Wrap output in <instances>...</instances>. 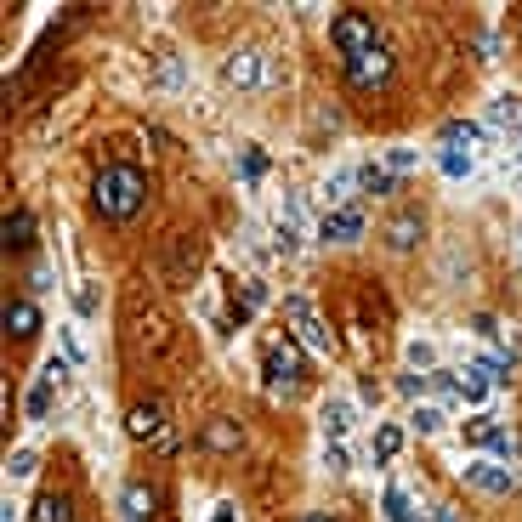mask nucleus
<instances>
[{
  "mask_svg": "<svg viewBox=\"0 0 522 522\" xmlns=\"http://www.w3.org/2000/svg\"><path fill=\"white\" fill-rule=\"evenodd\" d=\"M194 273H199V244L194 239H176L171 244V284H187Z\"/></svg>",
  "mask_w": 522,
  "mask_h": 522,
  "instance_id": "13",
  "label": "nucleus"
},
{
  "mask_svg": "<svg viewBox=\"0 0 522 522\" xmlns=\"http://www.w3.org/2000/svg\"><path fill=\"white\" fill-rule=\"evenodd\" d=\"M324 466L329 471H346V449L341 443H324Z\"/></svg>",
  "mask_w": 522,
  "mask_h": 522,
  "instance_id": "31",
  "label": "nucleus"
},
{
  "mask_svg": "<svg viewBox=\"0 0 522 522\" xmlns=\"http://www.w3.org/2000/svg\"><path fill=\"white\" fill-rule=\"evenodd\" d=\"M301 522H336V517H324V511H307V517H301Z\"/></svg>",
  "mask_w": 522,
  "mask_h": 522,
  "instance_id": "39",
  "label": "nucleus"
},
{
  "mask_svg": "<svg viewBox=\"0 0 522 522\" xmlns=\"http://www.w3.org/2000/svg\"><path fill=\"white\" fill-rule=\"evenodd\" d=\"M329 40H336L341 62H346V57H364V52L381 46V34H375V17H369V12H341L336 24H329Z\"/></svg>",
  "mask_w": 522,
  "mask_h": 522,
  "instance_id": "3",
  "label": "nucleus"
},
{
  "mask_svg": "<svg viewBox=\"0 0 522 522\" xmlns=\"http://www.w3.org/2000/svg\"><path fill=\"white\" fill-rule=\"evenodd\" d=\"M466 483H471L477 494H511V489H517V471L499 466V460H471V466H466Z\"/></svg>",
  "mask_w": 522,
  "mask_h": 522,
  "instance_id": "7",
  "label": "nucleus"
},
{
  "mask_svg": "<svg viewBox=\"0 0 522 522\" xmlns=\"http://www.w3.org/2000/svg\"><path fill=\"white\" fill-rule=\"evenodd\" d=\"M119 511H125V522H154V511H159V494L142 483V477H131V483L119 489Z\"/></svg>",
  "mask_w": 522,
  "mask_h": 522,
  "instance_id": "10",
  "label": "nucleus"
},
{
  "mask_svg": "<svg viewBox=\"0 0 522 522\" xmlns=\"http://www.w3.org/2000/svg\"><path fill=\"white\" fill-rule=\"evenodd\" d=\"M403 517H409V494L392 483V489H386V522H403Z\"/></svg>",
  "mask_w": 522,
  "mask_h": 522,
  "instance_id": "27",
  "label": "nucleus"
},
{
  "mask_svg": "<svg viewBox=\"0 0 522 522\" xmlns=\"http://www.w3.org/2000/svg\"><path fill=\"white\" fill-rule=\"evenodd\" d=\"M91 204L102 222H131L142 204H148V176L137 165H102L91 182Z\"/></svg>",
  "mask_w": 522,
  "mask_h": 522,
  "instance_id": "1",
  "label": "nucleus"
},
{
  "mask_svg": "<svg viewBox=\"0 0 522 522\" xmlns=\"http://www.w3.org/2000/svg\"><path fill=\"white\" fill-rule=\"evenodd\" d=\"M403 522H426V517H421V511H409V517H403Z\"/></svg>",
  "mask_w": 522,
  "mask_h": 522,
  "instance_id": "40",
  "label": "nucleus"
},
{
  "mask_svg": "<svg viewBox=\"0 0 522 522\" xmlns=\"http://www.w3.org/2000/svg\"><path fill=\"white\" fill-rule=\"evenodd\" d=\"M346 80H352L358 91L386 86V80H392V52H386V46H375V52H364V57H346Z\"/></svg>",
  "mask_w": 522,
  "mask_h": 522,
  "instance_id": "5",
  "label": "nucleus"
},
{
  "mask_svg": "<svg viewBox=\"0 0 522 522\" xmlns=\"http://www.w3.org/2000/svg\"><path fill=\"white\" fill-rule=\"evenodd\" d=\"M483 369H489V386H511V375H517V364L506 358V352H489Z\"/></svg>",
  "mask_w": 522,
  "mask_h": 522,
  "instance_id": "23",
  "label": "nucleus"
},
{
  "mask_svg": "<svg viewBox=\"0 0 522 522\" xmlns=\"http://www.w3.org/2000/svg\"><path fill=\"white\" fill-rule=\"evenodd\" d=\"M284 318L296 324V341H301V346H312V352H336V329H329L318 312H312L307 296H284Z\"/></svg>",
  "mask_w": 522,
  "mask_h": 522,
  "instance_id": "4",
  "label": "nucleus"
},
{
  "mask_svg": "<svg viewBox=\"0 0 522 522\" xmlns=\"http://www.w3.org/2000/svg\"><path fill=\"white\" fill-rule=\"evenodd\" d=\"M34 522H74V506L62 494H40L34 499Z\"/></svg>",
  "mask_w": 522,
  "mask_h": 522,
  "instance_id": "18",
  "label": "nucleus"
},
{
  "mask_svg": "<svg viewBox=\"0 0 522 522\" xmlns=\"http://www.w3.org/2000/svg\"><path fill=\"white\" fill-rule=\"evenodd\" d=\"M346 432H352V403L346 398H329L324 403V437H329V443H341Z\"/></svg>",
  "mask_w": 522,
  "mask_h": 522,
  "instance_id": "14",
  "label": "nucleus"
},
{
  "mask_svg": "<svg viewBox=\"0 0 522 522\" xmlns=\"http://www.w3.org/2000/svg\"><path fill=\"white\" fill-rule=\"evenodd\" d=\"M154 454H176V426H165V432L154 437Z\"/></svg>",
  "mask_w": 522,
  "mask_h": 522,
  "instance_id": "32",
  "label": "nucleus"
},
{
  "mask_svg": "<svg viewBox=\"0 0 522 522\" xmlns=\"http://www.w3.org/2000/svg\"><path fill=\"white\" fill-rule=\"evenodd\" d=\"M165 426H171L165 421V398H142V403H131V414H125V432H131L137 443H154Z\"/></svg>",
  "mask_w": 522,
  "mask_h": 522,
  "instance_id": "6",
  "label": "nucleus"
},
{
  "mask_svg": "<svg viewBox=\"0 0 522 522\" xmlns=\"http://www.w3.org/2000/svg\"><path fill=\"white\" fill-rule=\"evenodd\" d=\"M6 329H12V336H34V329H40V307L34 301H12L6 307Z\"/></svg>",
  "mask_w": 522,
  "mask_h": 522,
  "instance_id": "15",
  "label": "nucleus"
},
{
  "mask_svg": "<svg viewBox=\"0 0 522 522\" xmlns=\"http://www.w3.org/2000/svg\"><path fill=\"white\" fill-rule=\"evenodd\" d=\"M358 233H364V211H358V204L324 211V222H318V239H329V244H352Z\"/></svg>",
  "mask_w": 522,
  "mask_h": 522,
  "instance_id": "8",
  "label": "nucleus"
},
{
  "mask_svg": "<svg viewBox=\"0 0 522 522\" xmlns=\"http://www.w3.org/2000/svg\"><path fill=\"white\" fill-rule=\"evenodd\" d=\"M489 119H494V125H511V131H522V97H494Z\"/></svg>",
  "mask_w": 522,
  "mask_h": 522,
  "instance_id": "21",
  "label": "nucleus"
},
{
  "mask_svg": "<svg viewBox=\"0 0 522 522\" xmlns=\"http://www.w3.org/2000/svg\"><path fill=\"white\" fill-rule=\"evenodd\" d=\"M239 443H244L239 421H211L199 432V449H211V454H239Z\"/></svg>",
  "mask_w": 522,
  "mask_h": 522,
  "instance_id": "12",
  "label": "nucleus"
},
{
  "mask_svg": "<svg viewBox=\"0 0 522 522\" xmlns=\"http://www.w3.org/2000/svg\"><path fill=\"white\" fill-rule=\"evenodd\" d=\"M414 165H421V154H414V148H392V154H386V171H392V176L414 171Z\"/></svg>",
  "mask_w": 522,
  "mask_h": 522,
  "instance_id": "25",
  "label": "nucleus"
},
{
  "mask_svg": "<svg viewBox=\"0 0 522 522\" xmlns=\"http://www.w3.org/2000/svg\"><path fill=\"white\" fill-rule=\"evenodd\" d=\"M460 398H466V403H483V398H489V369H483V364L460 369Z\"/></svg>",
  "mask_w": 522,
  "mask_h": 522,
  "instance_id": "19",
  "label": "nucleus"
},
{
  "mask_svg": "<svg viewBox=\"0 0 522 522\" xmlns=\"http://www.w3.org/2000/svg\"><path fill=\"white\" fill-rule=\"evenodd\" d=\"M432 522H460V511H454V506H437V517Z\"/></svg>",
  "mask_w": 522,
  "mask_h": 522,
  "instance_id": "38",
  "label": "nucleus"
},
{
  "mask_svg": "<svg viewBox=\"0 0 522 522\" xmlns=\"http://www.w3.org/2000/svg\"><path fill=\"white\" fill-rule=\"evenodd\" d=\"M471 336H483V341L494 336V318H489V312H477V318H471Z\"/></svg>",
  "mask_w": 522,
  "mask_h": 522,
  "instance_id": "36",
  "label": "nucleus"
},
{
  "mask_svg": "<svg viewBox=\"0 0 522 522\" xmlns=\"http://www.w3.org/2000/svg\"><path fill=\"white\" fill-rule=\"evenodd\" d=\"M381 233H386L392 250H414V244L426 239V216H421V211H398V216L381 227Z\"/></svg>",
  "mask_w": 522,
  "mask_h": 522,
  "instance_id": "11",
  "label": "nucleus"
},
{
  "mask_svg": "<svg viewBox=\"0 0 522 522\" xmlns=\"http://www.w3.org/2000/svg\"><path fill=\"white\" fill-rule=\"evenodd\" d=\"M437 165H443V176H466V171H471V154H460V148H443V159H437Z\"/></svg>",
  "mask_w": 522,
  "mask_h": 522,
  "instance_id": "26",
  "label": "nucleus"
},
{
  "mask_svg": "<svg viewBox=\"0 0 522 522\" xmlns=\"http://www.w3.org/2000/svg\"><path fill=\"white\" fill-rule=\"evenodd\" d=\"M261 171H267V154L261 148H244V182H256Z\"/></svg>",
  "mask_w": 522,
  "mask_h": 522,
  "instance_id": "29",
  "label": "nucleus"
},
{
  "mask_svg": "<svg viewBox=\"0 0 522 522\" xmlns=\"http://www.w3.org/2000/svg\"><path fill=\"white\" fill-rule=\"evenodd\" d=\"M409 364H414V369H426V364H432V346H426V341H414V346H409Z\"/></svg>",
  "mask_w": 522,
  "mask_h": 522,
  "instance_id": "34",
  "label": "nucleus"
},
{
  "mask_svg": "<svg viewBox=\"0 0 522 522\" xmlns=\"http://www.w3.org/2000/svg\"><path fill=\"white\" fill-rule=\"evenodd\" d=\"M211 522H239V506H216V517Z\"/></svg>",
  "mask_w": 522,
  "mask_h": 522,
  "instance_id": "37",
  "label": "nucleus"
},
{
  "mask_svg": "<svg viewBox=\"0 0 522 522\" xmlns=\"http://www.w3.org/2000/svg\"><path fill=\"white\" fill-rule=\"evenodd\" d=\"M409 421H414V432H437V426H443V414H437V409H414Z\"/></svg>",
  "mask_w": 522,
  "mask_h": 522,
  "instance_id": "30",
  "label": "nucleus"
},
{
  "mask_svg": "<svg viewBox=\"0 0 522 522\" xmlns=\"http://www.w3.org/2000/svg\"><path fill=\"white\" fill-rule=\"evenodd\" d=\"M34 466H40V460H34V454H29V449H17V454H12V466H6V471H12V477H17V483H24V477H34Z\"/></svg>",
  "mask_w": 522,
  "mask_h": 522,
  "instance_id": "28",
  "label": "nucleus"
},
{
  "mask_svg": "<svg viewBox=\"0 0 522 522\" xmlns=\"http://www.w3.org/2000/svg\"><path fill=\"white\" fill-rule=\"evenodd\" d=\"M222 80H227V86H239V91L261 86V80H267L261 52H233V57H222Z\"/></svg>",
  "mask_w": 522,
  "mask_h": 522,
  "instance_id": "9",
  "label": "nucleus"
},
{
  "mask_svg": "<svg viewBox=\"0 0 522 522\" xmlns=\"http://www.w3.org/2000/svg\"><path fill=\"white\" fill-rule=\"evenodd\" d=\"M421 386H426V375H403V381H398L403 398H421Z\"/></svg>",
  "mask_w": 522,
  "mask_h": 522,
  "instance_id": "33",
  "label": "nucleus"
},
{
  "mask_svg": "<svg viewBox=\"0 0 522 522\" xmlns=\"http://www.w3.org/2000/svg\"><path fill=\"white\" fill-rule=\"evenodd\" d=\"M0 233H6V250H24V244L34 239V211H12Z\"/></svg>",
  "mask_w": 522,
  "mask_h": 522,
  "instance_id": "16",
  "label": "nucleus"
},
{
  "mask_svg": "<svg viewBox=\"0 0 522 522\" xmlns=\"http://www.w3.org/2000/svg\"><path fill=\"white\" fill-rule=\"evenodd\" d=\"M40 375H46V381L57 386V381H62V375H69V364H62V358H46V369H40Z\"/></svg>",
  "mask_w": 522,
  "mask_h": 522,
  "instance_id": "35",
  "label": "nucleus"
},
{
  "mask_svg": "<svg viewBox=\"0 0 522 522\" xmlns=\"http://www.w3.org/2000/svg\"><path fill=\"white\" fill-rule=\"evenodd\" d=\"M261 375H267V386L273 392H296L301 386V375H307V358H301V341L296 336H273L267 341V358H261Z\"/></svg>",
  "mask_w": 522,
  "mask_h": 522,
  "instance_id": "2",
  "label": "nucleus"
},
{
  "mask_svg": "<svg viewBox=\"0 0 522 522\" xmlns=\"http://www.w3.org/2000/svg\"><path fill=\"white\" fill-rule=\"evenodd\" d=\"M398 449H403V426H381L375 432V466H386V460H398Z\"/></svg>",
  "mask_w": 522,
  "mask_h": 522,
  "instance_id": "17",
  "label": "nucleus"
},
{
  "mask_svg": "<svg viewBox=\"0 0 522 522\" xmlns=\"http://www.w3.org/2000/svg\"><path fill=\"white\" fill-rule=\"evenodd\" d=\"M29 421H46V414H52V381H46V375H40V381L29 386Z\"/></svg>",
  "mask_w": 522,
  "mask_h": 522,
  "instance_id": "22",
  "label": "nucleus"
},
{
  "mask_svg": "<svg viewBox=\"0 0 522 522\" xmlns=\"http://www.w3.org/2000/svg\"><path fill=\"white\" fill-rule=\"evenodd\" d=\"M443 142H454V148H460V142H477V125L471 119H449L443 125Z\"/></svg>",
  "mask_w": 522,
  "mask_h": 522,
  "instance_id": "24",
  "label": "nucleus"
},
{
  "mask_svg": "<svg viewBox=\"0 0 522 522\" xmlns=\"http://www.w3.org/2000/svg\"><path fill=\"white\" fill-rule=\"evenodd\" d=\"M392 182H398V176H392L386 165H358V187H364V194H392Z\"/></svg>",
  "mask_w": 522,
  "mask_h": 522,
  "instance_id": "20",
  "label": "nucleus"
}]
</instances>
